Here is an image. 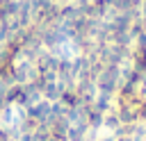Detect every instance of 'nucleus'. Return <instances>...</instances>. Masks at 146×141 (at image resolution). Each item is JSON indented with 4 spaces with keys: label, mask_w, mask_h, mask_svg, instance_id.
Returning <instances> with one entry per match:
<instances>
[{
    "label": "nucleus",
    "mask_w": 146,
    "mask_h": 141,
    "mask_svg": "<svg viewBox=\"0 0 146 141\" xmlns=\"http://www.w3.org/2000/svg\"><path fill=\"white\" fill-rule=\"evenodd\" d=\"M68 136H71L73 141H82V132H80V127H75V130H71V132H68Z\"/></svg>",
    "instance_id": "1"
},
{
    "label": "nucleus",
    "mask_w": 146,
    "mask_h": 141,
    "mask_svg": "<svg viewBox=\"0 0 146 141\" xmlns=\"http://www.w3.org/2000/svg\"><path fill=\"white\" fill-rule=\"evenodd\" d=\"M64 102H68V105H75L78 100H75V96H73V93H64Z\"/></svg>",
    "instance_id": "2"
},
{
    "label": "nucleus",
    "mask_w": 146,
    "mask_h": 141,
    "mask_svg": "<svg viewBox=\"0 0 146 141\" xmlns=\"http://www.w3.org/2000/svg\"><path fill=\"white\" fill-rule=\"evenodd\" d=\"M105 141H112V139H105Z\"/></svg>",
    "instance_id": "3"
}]
</instances>
